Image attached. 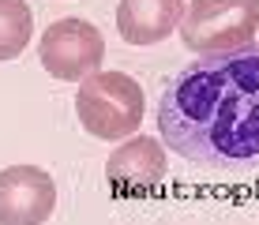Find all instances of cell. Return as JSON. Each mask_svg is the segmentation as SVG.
I'll use <instances>...</instances> for the list:
<instances>
[{"instance_id":"1","label":"cell","mask_w":259,"mask_h":225,"mask_svg":"<svg viewBox=\"0 0 259 225\" xmlns=\"http://www.w3.org/2000/svg\"><path fill=\"white\" fill-rule=\"evenodd\" d=\"M158 131L184 161L222 176L259 169V45L184 64L158 98Z\"/></svg>"},{"instance_id":"2","label":"cell","mask_w":259,"mask_h":225,"mask_svg":"<svg viewBox=\"0 0 259 225\" xmlns=\"http://www.w3.org/2000/svg\"><path fill=\"white\" fill-rule=\"evenodd\" d=\"M75 113L83 131H91L94 139L120 143L128 135H136V128L143 124V113H147V102H143V90L132 75L94 71L79 83Z\"/></svg>"},{"instance_id":"3","label":"cell","mask_w":259,"mask_h":225,"mask_svg":"<svg viewBox=\"0 0 259 225\" xmlns=\"http://www.w3.org/2000/svg\"><path fill=\"white\" fill-rule=\"evenodd\" d=\"M177 30L199 57L252 45L259 34V0H188Z\"/></svg>"},{"instance_id":"4","label":"cell","mask_w":259,"mask_h":225,"mask_svg":"<svg viewBox=\"0 0 259 225\" xmlns=\"http://www.w3.org/2000/svg\"><path fill=\"white\" fill-rule=\"evenodd\" d=\"M38 60L60 83H83L87 75L102 71L105 60V38L94 23L64 15V19L49 23L38 41Z\"/></svg>"},{"instance_id":"5","label":"cell","mask_w":259,"mask_h":225,"mask_svg":"<svg viewBox=\"0 0 259 225\" xmlns=\"http://www.w3.org/2000/svg\"><path fill=\"white\" fill-rule=\"evenodd\" d=\"M53 210H57V184L46 169H0V225H46Z\"/></svg>"},{"instance_id":"6","label":"cell","mask_w":259,"mask_h":225,"mask_svg":"<svg viewBox=\"0 0 259 225\" xmlns=\"http://www.w3.org/2000/svg\"><path fill=\"white\" fill-rule=\"evenodd\" d=\"M105 176H109V184L124 195L154 192L165 180V143L150 139V135H132L128 143H120L109 154Z\"/></svg>"},{"instance_id":"7","label":"cell","mask_w":259,"mask_h":225,"mask_svg":"<svg viewBox=\"0 0 259 225\" xmlns=\"http://www.w3.org/2000/svg\"><path fill=\"white\" fill-rule=\"evenodd\" d=\"M184 0H120L117 30L128 45H158L181 26Z\"/></svg>"},{"instance_id":"8","label":"cell","mask_w":259,"mask_h":225,"mask_svg":"<svg viewBox=\"0 0 259 225\" xmlns=\"http://www.w3.org/2000/svg\"><path fill=\"white\" fill-rule=\"evenodd\" d=\"M34 12L26 0H0V60H15L30 45Z\"/></svg>"}]
</instances>
